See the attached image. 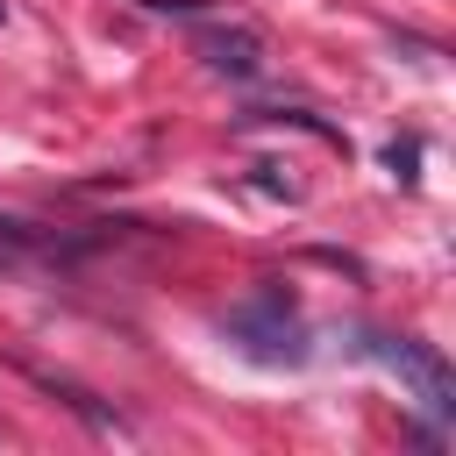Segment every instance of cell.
Wrapping results in <instances>:
<instances>
[{"label":"cell","mask_w":456,"mask_h":456,"mask_svg":"<svg viewBox=\"0 0 456 456\" xmlns=\"http://www.w3.org/2000/svg\"><path fill=\"white\" fill-rule=\"evenodd\" d=\"M192 50L207 57L214 78H256L264 71V36L249 21H221V14H192Z\"/></svg>","instance_id":"obj_3"},{"label":"cell","mask_w":456,"mask_h":456,"mask_svg":"<svg viewBox=\"0 0 456 456\" xmlns=\"http://www.w3.org/2000/svg\"><path fill=\"white\" fill-rule=\"evenodd\" d=\"M28 249H36V228H21V221H7V214H0V278H7V271H21V264H28Z\"/></svg>","instance_id":"obj_4"},{"label":"cell","mask_w":456,"mask_h":456,"mask_svg":"<svg viewBox=\"0 0 456 456\" xmlns=\"http://www.w3.org/2000/svg\"><path fill=\"white\" fill-rule=\"evenodd\" d=\"M228 335H235L256 363H299V356H306V328H299V314H292V299H285L278 285H264L256 299H242V306L228 314Z\"/></svg>","instance_id":"obj_1"},{"label":"cell","mask_w":456,"mask_h":456,"mask_svg":"<svg viewBox=\"0 0 456 456\" xmlns=\"http://www.w3.org/2000/svg\"><path fill=\"white\" fill-rule=\"evenodd\" d=\"M370 356H378L435 420H456V378H449V363H442L435 342H420V335H370Z\"/></svg>","instance_id":"obj_2"},{"label":"cell","mask_w":456,"mask_h":456,"mask_svg":"<svg viewBox=\"0 0 456 456\" xmlns=\"http://www.w3.org/2000/svg\"><path fill=\"white\" fill-rule=\"evenodd\" d=\"M0 21H7V7H0Z\"/></svg>","instance_id":"obj_5"}]
</instances>
